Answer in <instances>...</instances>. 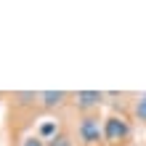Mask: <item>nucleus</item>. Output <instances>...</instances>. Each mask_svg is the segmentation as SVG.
<instances>
[{"label": "nucleus", "mask_w": 146, "mask_h": 146, "mask_svg": "<svg viewBox=\"0 0 146 146\" xmlns=\"http://www.w3.org/2000/svg\"><path fill=\"white\" fill-rule=\"evenodd\" d=\"M133 135V125L119 114L104 117V143L106 146H125Z\"/></svg>", "instance_id": "obj_1"}, {"label": "nucleus", "mask_w": 146, "mask_h": 146, "mask_svg": "<svg viewBox=\"0 0 146 146\" xmlns=\"http://www.w3.org/2000/svg\"><path fill=\"white\" fill-rule=\"evenodd\" d=\"M77 135H80L82 146H96L104 141V117L96 114V111H88V114L80 117L77 122Z\"/></svg>", "instance_id": "obj_2"}, {"label": "nucleus", "mask_w": 146, "mask_h": 146, "mask_svg": "<svg viewBox=\"0 0 146 146\" xmlns=\"http://www.w3.org/2000/svg\"><path fill=\"white\" fill-rule=\"evenodd\" d=\"M72 101H74V106L80 109L82 114H88V111H96L101 106L104 93H101V90H77L74 96H72Z\"/></svg>", "instance_id": "obj_3"}, {"label": "nucleus", "mask_w": 146, "mask_h": 146, "mask_svg": "<svg viewBox=\"0 0 146 146\" xmlns=\"http://www.w3.org/2000/svg\"><path fill=\"white\" fill-rule=\"evenodd\" d=\"M66 98H69V93H66V90H42L37 104L42 109H58V106L66 104Z\"/></svg>", "instance_id": "obj_4"}, {"label": "nucleus", "mask_w": 146, "mask_h": 146, "mask_svg": "<svg viewBox=\"0 0 146 146\" xmlns=\"http://www.w3.org/2000/svg\"><path fill=\"white\" fill-rule=\"evenodd\" d=\"M133 119H138L141 125H146V93H138L133 101Z\"/></svg>", "instance_id": "obj_5"}, {"label": "nucleus", "mask_w": 146, "mask_h": 146, "mask_svg": "<svg viewBox=\"0 0 146 146\" xmlns=\"http://www.w3.org/2000/svg\"><path fill=\"white\" fill-rule=\"evenodd\" d=\"M45 146H72V138H69L66 133H56V135H53V138H50Z\"/></svg>", "instance_id": "obj_6"}, {"label": "nucleus", "mask_w": 146, "mask_h": 146, "mask_svg": "<svg viewBox=\"0 0 146 146\" xmlns=\"http://www.w3.org/2000/svg\"><path fill=\"white\" fill-rule=\"evenodd\" d=\"M45 143H48V141H42L37 133H35V135H27V138L21 141V146H45Z\"/></svg>", "instance_id": "obj_7"}]
</instances>
